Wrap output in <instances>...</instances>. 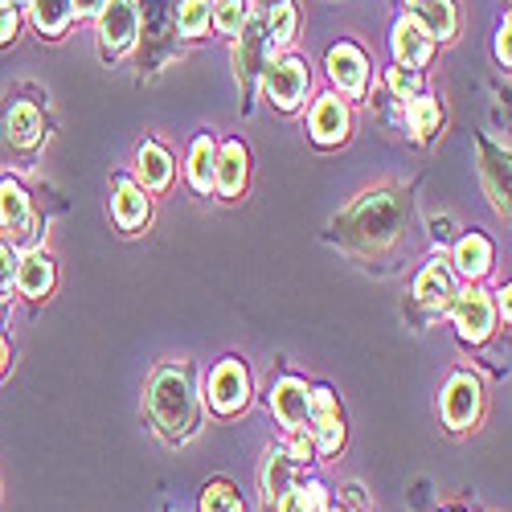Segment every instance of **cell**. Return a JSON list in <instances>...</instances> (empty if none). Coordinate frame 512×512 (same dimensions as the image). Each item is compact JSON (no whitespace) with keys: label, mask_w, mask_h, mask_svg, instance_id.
I'll list each match as a JSON object with an SVG mask.
<instances>
[{"label":"cell","mask_w":512,"mask_h":512,"mask_svg":"<svg viewBox=\"0 0 512 512\" xmlns=\"http://www.w3.org/2000/svg\"><path fill=\"white\" fill-rule=\"evenodd\" d=\"M209 21H213L209 0H185V5L177 9V25H181V33H185V37L205 33V29H209Z\"/></svg>","instance_id":"cell-29"},{"label":"cell","mask_w":512,"mask_h":512,"mask_svg":"<svg viewBox=\"0 0 512 512\" xmlns=\"http://www.w3.org/2000/svg\"><path fill=\"white\" fill-rule=\"evenodd\" d=\"M308 422H316L312 426V447L320 455H336L340 443H345V422H340L336 402H332L328 390H312V398H308Z\"/></svg>","instance_id":"cell-8"},{"label":"cell","mask_w":512,"mask_h":512,"mask_svg":"<svg viewBox=\"0 0 512 512\" xmlns=\"http://www.w3.org/2000/svg\"><path fill=\"white\" fill-rule=\"evenodd\" d=\"M500 295V312H504V320H512V291L504 287V291H496Z\"/></svg>","instance_id":"cell-39"},{"label":"cell","mask_w":512,"mask_h":512,"mask_svg":"<svg viewBox=\"0 0 512 512\" xmlns=\"http://www.w3.org/2000/svg\"><path fill=\"white\" fill-rule=\"evenodd\" d=\"M431 50H435V37L426 33L414 17H402V21L394 25V58H398L402 66H410V70L426 66V62H431Z\"/></svg>","instance_id":"cell-11"},{"label":"cell","mask_w":512,"mask_h":512,"mask_svg":"<svg viewBox=\"0 0 512 512\" xmlns=\"http://www.w3.org/2000/svg\"><path fill=\"white\" fill-rule=\"evenodd\" d=\"M308 398H312V390L304 386L300 377H283V381H275V390H271V410H275V418L287 426L291 435H300L304 426H308Z\"/></svg>","instance_id":"cell-10"},{"label":"cell","mask_w":512,"mask_h":512,"mask_svg":"<svg viewBox=\"0 0 512 512\" xmlns=\"http://www.w3.org/2000/svg\"><path fill=\"white\" fill-rule=\"evenodd\" d=\"M213 189L222 197H238L246 189V148L238 140H226L213 160Z\"/></svg>","instance_id":"cell-13"},{"label":"cell","mask_w":512,"mask_h":512,"mask_svg":"<svg viewBox=\"0 0 512 512\" xmlns=\"http://www.w3.org/2000/svg\"><path fill=\"white\" fill-rule=\"evenodd\" d=\"M213 160H218V144H213L209 136H197L193 148H189V185L197 193L213 189Z\"/></svg>","instance_id":"cell-22"},{"label":"cell","mask_w":512,"mask_h":512,"mask_svg":"<svg viewBox=\"0 0 512 512\" xmlns=\"http://www.w3.org/2000/svg\"><path fill=\"white\" fill-rule=\"evenodd\" d=\"M209 406L218 414H238L250 402V377L242 361H222L218 369L209 373Z\"/></svg>","instance_id":"cell-6"},{"label":"cell","mask_w":512,"mask_h":512,"mask_svg":"<svg viewBox=\"0 0 512 512\" xmlns=\"http://www.w3.org/2000/svg\"><path fill=\"white\" fill-rule=\"evenodd\" d=\"M480 156H484V185H488V197H492V205L500 209V213H508V160H504V152H496L492 144H484L480 148Z\"/></svg>","instance_id":"cell-21"},{"label":"cell","mask_w":512,"mask_h":512,"mask_svg":"<svg viewBox=\"0 0 512 512\" xmlns=\"http://www.w3.org/2000/svg\"><path fill=\"white\" fill-rule=\"evenodd\" d=\"M316 447H312V439H295V447H291V459H308Z\"/></svg>","instance_id":"cell-38"},{"label":"cell","mask_w":512,"mask_h":512,"mask_svg":"<svg viewBox=\"0 0 512 512\" xmlns=\"http://www.w3.org/2000/svg\"><path fill=\"white\" fill-rule=\"evenodd\" d=\"M386 82H390V91H394V99H402V103H406V99L414 95V82H410V78L402 74V66H398V70H390V74H386Z\"/></svg>","instance_id":"cell-35"},{"label":"cell","mask_w":512,"mask_h":512,"mask_svg":"<svg viewBox=\"0 0 512 512\" xmlns=\"http://www.w3.org/2000/svg\"><path fill=\"white\" fill-rule=\"evenodd\" d=\"M17 279V250L13 246H0V291H9Z\"/></svg>","instance_id":"cell-32"},{"label":"cell","mask_w":512,"mask_h":512,"mask_svg":"<svg viewBox=\"0 0 512 512\" xmlns=\"http://www.w3.org/2000/svg\"><path fill=\"white\" fill-rule=\"evenodd\" d=\"M451 312H455V328H459V336H463V340H472V345L488 340L492 328H496V308H492V300H488V291H480V287L455 291Z\"/></svg>","instance_id":"cell-4"},{"label":"cell","mask_w":512,"mask_h":512,"mask_svg":"<svg viewBox=\"0 0 512 512\" xmlns=\"http://www.w3.org/2000/svg\"><path fill=\"white\" fill-rule=\"evenodd\" d=\"M99 17V46L103 54H123L140 33V9L136 0H103Z\"/></svg>","instance_id":"cell-3"},{"label":"cell","mask_w":512,"mask_h":512,"mask_svg":"<svg viewBox=\"0 0 512 512\" xmlns=\"http://www.w3.org/2000/svg\"><path fill=\"white\" fill-rule=\"evenodd\" d=\"M410 9H414V21L431 37L447 41L455 33V5L451 0H410Z\"/></svg>","instance_id":"cell-20"},{"label":"cell","mask_w":512,"mask_h":512,"mask_svg":"<svg viewBox=\"0 0 512 512\" xmlns=\"http://www.w3.org/2000/svg\"><path fill=\"white\" fill-rule=\"evenodd\" d=\"M17 25H21L17 9H13V5H5V0H0V41H13V37H17Z\"/></svg>","instance_id":"cell-34"},{"label":"cell","mask_w":512,"mask_h":512,"mask_svg":"<svg viewBox=\"0 0 512 512\" xmlns=\"http://www.w3.org/2000/svg\"><path fill=\"white\" fill-rule=\"evenodd\" d=\"M267 99L279 107V111H295L300 99L308 95V66L300 58H283V62H271L267 66Z\"/></svg>","instance_id":"cell-7"},{"label":"cell","mask_w":512,"mask_h":512,"mask_svg":"<svg viewBox=\"0 0 512 512\" xmlns=\"http://www.w3.org/2000/svg\"><path fill=\"white\" fill-rule=\"evenodd\" d=\"M213 25L222 33H242L246 25V0H222L218 9H213Z\"/></svg>","instance_id":"cell-30"},{"label":"cell","mask_w":512,"mask_h":512,"mask_svg":"<svg viewBox=\"0 0 512 512\" xmlns=\"http://www.w3.org/2000/svg\"><path fill=\"white\" fill-rule=\"evenodd\" d=\"M267 41L271 46H291V37H295V5L291 0H279V5L271 9V25H267Z\"/></svg>","instance_id":"cell-28"},{"label":"cell","mask_w":512,"mask_h":512,"mask_svg":"<svg viewBox=\"0 0 512 512\" xmlns=\"http://www.w3.org/2000/svg\"><path fill=\"white\" fill-rule=\"evenodd\" d=\"M0 226L9 234H17V242H25L33 234V209H29V197L17 181L0 185Z\"/></svg>","instance_id":"cell-16"},{"label":"cell","mask_w":512,"mask_h":512,"mask_svg":"<svg viewBox=\"0 0 512 512\" xmlns=\"http://www.w3.org/2000/svg\"><path fill=\"white\" fill-rule=\"evenodd\" d=\"M312 140L320 144V148H332V144H340L349 136V107L340 103L336 95H328V99H320L316 107H312Z\"/></svg>","instance_id":"cell-12"},{"label":"cell","mask_w":512,"mask_h":512,"mask_svg":"<svg viewBox=\"0 0 512 512\" xmlns=\"http://www.w3.org/2000/svg\"><path fill=\"white\" fill-rule=\"evenodd\" d=\"M275 512H304V504H300V488H287V492L275 500Z\"/></svg>","instance_id":"cell-36"},{"label":"cell","mask_w":512,"mask_h":512,"mask_svg":"<svg viewBox=\"0 0 512 512\" xmlns=\"http://www.w3.org/2000/svg\"><path fill=\"white\" fill-rule=\"evenodd\" d=\"M5 365H9V345H5V336H0V373H5Z\"/></svg>","instance_id":"cell-40"},{"label":"cell","mask_w":512,"mask_h":512,"mask_svg":"<svg viewBox=\"0 0 512 512\" xmlns=\"http://www.w3.org/2000/svg\"><path fill=\"white\" fill-rule=\"evenodd\" d=\"M414 300H418L426 312H447V308H451V300H455L451 271H447L443 263L422 267V275L414 279Z\"/></svg>","instance_id":"cell-14"},{"label":"cell","mask_w":512,"mask_h":512,"mask_svg":"<svg viewBox=\"0 0 512 512\" xmlns=\"http://www.w3.org/2000/svg\"><path fill=\"white\" fill-rule=\"evenodd\" d=\"M496 58H500V66H512V21L508 17H504V25L496 33Z\"/></svg>","instance_id":"cell-33"},{"label":"cell","mask_w":512,"mask_h":512,"mask_svg":"<svg viewBox=\"0 0 512 512\" xmlns=\"http://www.w3.org/2000/svg\"><path fill=\"white\" fill-rule=\"evenodd\" d=\"M21 295H29V300H41V295H50L54 287V263L50 254H29V259H17V279Z\"/></svg>","instance_id":"cell-18"},{"label":"cell","mask_w":512,"mask_h":512,"mask_svg":"<svg viewBox=\"0 0 512 512\" xmlns=\"http://www.w3.org/2000/svg\"><path fill=\"white\" fill-rule=\"evenodd\" d=\"M300 504H304V512H328V492L320 484H304L300 488Z\"/></svg>","instance_id":"cell-31"},{"label":"cell","mask_w":512,"mask_h":512,"mask_svg":"<svg viewBox=\"0 0 512 512\" xmlns=\"http://www.w3.org/2000/svg\"><path fill=\"white\" fill-rule=\"evenodd\" d=\"M406 119H410V132L418 136V140H426V136H435L439 132V103L435 99H410L406 103Z\"/></svg>","instance_id":"cell-26"},{"label":"cell","mask_w":512,"mask_h":512,"mask_svg":"<svg viewBox=\"0 0 512 512\" xmlns=\"http://www.w3.org/2000/svg\"><path fill=\"white\" fill-rule=\"evenodd\" d=\"M291 476H295V459L275 447V451L267 455V467H263V492H267L271 500H279V496L291 488Z\"/></svg>","instance_id":"cell-25"},{"label":"cell","mask_w":512,"mask_h":512,"mask_svg":"<svg viewBox=\"0 0 512 512\" xmlns=\"http://www.w3.org/2000/svg\"><path fill=\"white\" fill-rule=\"evenodd\" d=\"M111 209H115V222H119L123 230H140V226L148 222V197H144V189H136L132 181H119V185H115Z\"/></svg>","instance_id":"cell-19"},{"label":"cell","mask_w":512,"mask_h":512,"mask_svg":"<svg viewBox=\"0 0 512 512\" xmlns=\"http://www.w3.org/2000/svg\"><path fill=\"white\" fill-rule=\"evenodd\" d=\"M480 406H484L480 381L472 373H455L447 381V390H443V422L451 426V431H467V426H476Z\"/></svg>","instance_id":"cell-5"},{"label":"cell","mask_w":512,"mask_h":512,"mask_svg":"<svg viewBox=\"0 0 512 512\" xmlns=\"http://www.w3.org/2000/svg\"><path fill=\"white\" fill-rule=\"evenodd\" d=\"M148 410H152V418H156L164 439L185 443V439L197 435L201 410H197V398H193V386H189V373L181 365H164V369L152 373Z\"/></svg>","instance_id":"cell-1"},{"label":"cell","mask_w":512,"mask_h":512,"mask_svg":"<svg viewBox=\"0 0 512 512\" xmlns=\"http://www.w3.org/2000/svg\"><path fill=\"white\" fill-rule=\"evenodd\" d=\"M455 271L467 279V283H476V279H484L488 275V267H492V242L484 238V234H467V238H459V246H455Z\"/></svg>","instance_id":"cell-17"},{"label":"cell","mask_w":512,"mask_h":512,"mask_svg":"<svg viewBox=\"0 0 512 512\" xmlns=\"http://www.w3.org/2000/svg\"><path fill=\"white\" fill-rule=\"evenodd\" d=\"M328 74L349 99H361L365 82H369V62L353 41H340V46H332V54H328Z\"/></svg>","instance_id":"cell-9"},{"label":"cell","mask_w":512,"mask_h":512,"mask_svg":"<svg viewBox=\"0 0 512 512\" xmlns=\"http://www.w3.org/2000/svg\"><path fill=\"white\" fill-rule=\"evenodd\" d=\"M9 140H13V148H33L41 140V111L33 103H13V111H9Z\"/></svg>","instance_id":"cell-23"},{"label":"cell","mask_w":512,"mask_h":512,"mask_svg":"<svg viewBox=\"0 0 512 512\" xmlns=\"http://www.w3.org/2000/svg\"><path fill=\"white\" fill-rule=\"evenodd\" d=\"M201 512H246V508H242V496L234 492V484L209 480L201 492Z\"/></svg>","instance_id":"cell-27"},{"label":"cell","mask_w":512,"mask_h":512,"mask_svg":"<svg viewBox=\"0 0 512 512\" xmlns=\"http://www.w3.org/2000/svg\"><path fill=\"white\" fill-rule=\"evenodd\" d=\"M402 218H406V201L398 193H390V189H381V193H365L357 205H349L345 218L336 222V230L353 246L381 250V246L394 242Z\"/></svg>","instance_id":"cell-2"},{"label":"cell","mask_w":512,"mask_h":512,"mask_svg":"<svg viewBox=\"0 0 512 512\" xmlns=\"http://www.w3.org/2000/svg\"><path fill=\"white\" fill-rule=\"evenodd\" d=\"M136 173H140L144 193H160V189L173 185V156H168L156 140H144L136 152Z\"/></svg>","instance_id":"cell-15"},{"label":"cell","mask_w":512,"mask_h":512,"mask_svg":"<svg viewBox=\"0 0 512 512\" xmlns=\"http://www.w3.org/2000/svg\"><path fill=\"white\" fill-rule=\"evenodd\" d=\"M74 5V17H95L103 9V0H70Z\"/></svg>","instance_id":"cell-37"},{"label":"cell","mask_w":512,"mask_h":512,"mask_svg":"<svg viewBox=\"0 0 512 512\" xmlns=\"http://www.w3.org/2000/svg\"><path fill=\"white\" fill-rule=\"evenodd\" d=\"M33 21L46 37H62L66 25L74 21V5L70 0H33Z\"/></svg>","instance_id":"cell-24"}]
</instances>
